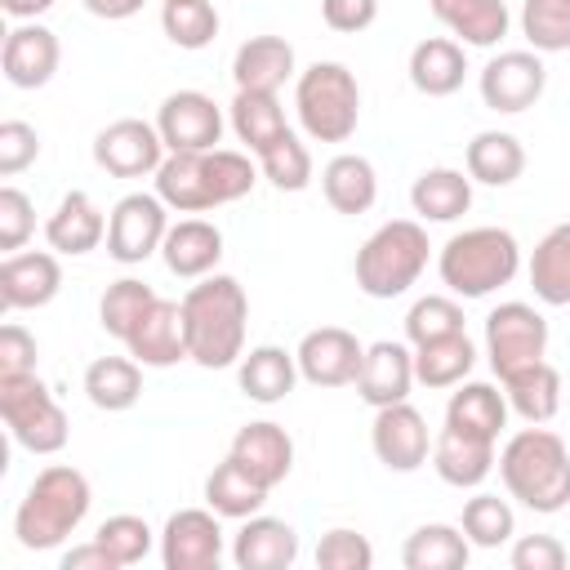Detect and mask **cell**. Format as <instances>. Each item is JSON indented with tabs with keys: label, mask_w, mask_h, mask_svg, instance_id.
Returning a JSON list of instances; mask_svg holds the SVG:
<instances>
[{
	"label": "cell",
	"mask_w": 570,
	"mask_h": 570,
	"mask_svg": "<svg viewBox=\"0 0 570 570\" xmlns=\"http://www.w3.org/2000/svg\"><path fill=\"white\" fill-rule=\"evenodd\" d=\"M183 334H187V361L200 370H227L245 356V325H249V298L245 285L227 272L200 276L183 294Z\"/></svg>",
	"instance_id": "cell-1"
},
{
	"label": "cell",
	"mask_w": 570,
	"mask_h": 570,
	"mask_svg": "<svg viewBox=\"0 0 570 570\" xmlns=\"http://www.w3.org/2000/svg\"><path fill=\"white\" fill-rule=\"evenodd\" d=\"M258 160L249 151L209 147V151H169L156 169V196L178 214H205L218 205H232L254 191Z\"/></svg>",
	"instance_id": "cell-2"
},
{
	"label": "cell",
	"mask_w": 570,
	"mask_h": 570,
	"mask_svg": "<svg viewBox=\"0 0 570 570\" xmlns=\"http://www.w3.org/2000/svg\"><path fill=\"white\" fill-rule=\"evenodd\" d=\"M499 476L508 494L539 517H552L570 503V450L543 423H530L503 441Z\"/></svg>",
	"instance_id": "cell-3"
},
{
	"label": "cell",
	"mask_w": 570,
	"mask_h": 570,
	"mask_svg": "<svg viewBox=\"0 0 570 570\" xmlns=\"http://www.w3.org/2000/svg\"><path fill=\"white\" fill-rule=\"evenodd\" d=\"M89 503H94L89 476L71 463H49L36 472V481L27 485L13 512V539L27 552H49L80 530V521L89 517Z\"/></svg>",
	"instance_id": "cell-4"
},
{
	"label": "cell",
	"mask_w": 570,
	"mask_h": 570,
	"mask_svg": "<svg viewBox=\"0 0 570 570\" xmlns=\"http://www.w3.org/2000/svg\"><path fill=\"white\" fill-rule=\"evenodd\" d=\"M436 272L454 298H490L521 272V245L508 227H463L441 245Z\"/></svg>",
	"instance_id": "cell-5"
},
{
	"label": "cell",
	"mask_w": 570,
	"mask_h": 570,
	"mask_svg": "<svg viewBox=\"0 0 570 570\" xmlns=\"http://www.w3.org/2000/svg\"><path fill=\"white\" fill-rule=\"evenodd\" d=\"M428 232L419 218H392L379 232H370V240L356 249L352 276L356 289L370 298H401L428 267Z\"/></svg>",
	"instance_id": "cell-6"
},
{
	"label": "cell",
	"mask_w": 570,
	"mask_h": 570,
	"mask_svg": "<svg viewBox=\"0 0 570 570\" xmlns=\"http://www.w3.org/2000/svg\"><path fill=\"white\" fill-rule=\"evenodd\" d=\"M294 111L312 142H347L361 125V85L343 62H312L294 80Z\"/></svg>",
	"instance_id": "cell-7"
},
{
	"label": "cell",
	"mask_w": 570,
	"mask_h": 570,
	"mask_svg": "<svg viewBox=\"0 0 570 570\" xmlns=\"http://www.w3.org/2000/svg\"><path fill=\"white\" fill-rule=\"evenodd\" d=\"M0 419L9 436L31 454H58L71 436L67 410L36 374H0Z\"/></svg>",
	"instance_id": "cell-8"
},
{
	"label": "cell",
	"mask_w": 570,
	"mask_h": 570,
	"mask_svg": "<svg viewBox=\"0 0 570 570\" xmlns=\"http://www.w3.org/2000/svg\"><path fill=\"white\" fill-rule=\"evenodd\" d=\"M485 356H490V370L499 374V383H508L512 374L548 361V321H543V312L521 303V298L499 303L485 316Z\"/></svg>",
	"instance_id": "cell-9"
},
{
	"label": "cell",
	"mask_w": 570,
	"mask_h": 570,
	"mask_svg": "<svg viewBox=\"0 0 570 570\" xmlns=\"http://www.w3.org/2000/svg\"><path fill=\"white\" fill-rule=\"evenodd\" d=\"M169 232V205L156 191H129L111 205L107 218V254L120 267H138L151 254H160Z\"/></svg>",
	"instance_id": "cell-10"
},
{
	"label": "cell",
	"mask_w": 570,
	"mask_h": 570,
	"mask_svg": "<svg viewBox=\"0 0 570 570\" xmlns=\"http://www.w3.org/2000/svg\"><path fill=\"white\" fill-rule=\"evenodd\" d=\"M476 89H481V102L499 116H517L525 107H534L548 89V67H543V53L534 49H503L494 53L481 76H476Z\"/></svg>",
	"instance_id": "cell-11"
},
{
	"label": "cell",
	"mask_w": 570,
	"mask_h": 570,
	"mask_svg": "<svg viewBox=\"0 0 570 570\" xmlns=\"http://www.w3.org/2000/svg\"><path fill=\"white\" fill-rule=\"evenodd\" d=\"M165 156H169V147H165L160 129L138 116H120L107 129H98V138H94V165L111 178H147L165 165Z\"/></svg>",
	"instance_id": "cell-12"
},
{
	"label": "cell",
	"mask_w": 570,
	"mask_h": 570,
	"mask_svg": "<svg viewBox=\"0 0 570 570\" xmlns=\"http://www.w3.org/2000/svg\"><path fill=\"white\" fill-rule=\"evenodd\" d=\"M223 561V517L205 508H178L160 530L165 570H218Z\"/></svg>",
	"instance_id": "cell-13"
},
{
	"label": "cell",
	"mask_w": 570,
	"mask_h": 570,
	"mask_svg": "<svg viewBox=\"0 0 570 570\" xmlns=\"http://www.w3.org/2000/svg\"><path fill=\"white\" fill-rule=\"evenodd\" d=\"M156 129L169 151H209L223 142V107L200 89H174L156 111Z\"/></svg>",
	"instance_id": "cell-14"
},
{
	"label": "cell",
	"mask_w": 570,
	"mask_h": 570,
	"mask_svg": "<svg viewBox=\"0 0 570 570\" xmlns=\"http://www.w3.org/2000/svg\"><path fill=\"white\" fill-rule=\"evenodd\" d=\"M294 356H298V374L312 387H347L361 374L365 343L352 330H343V325H321V330H307L303 334V343L294 347Z\"/></svg>",
	"instance_id": "cell-15"
},
{
	"label": "cell",
	"mask_w": 570,
	"mask_h": 570,
	"mask_svg": "<svg viewBox=\"0 0 570 570\" xmlns=\"http://www.w3.org/2000/svg\"><path fill=\"white\" fill-rule=\"evenodd\" d=\"M370 445H374V459H379L387 472H419V468L428 463V454H432L428 419H423L410 401L383 405V410H374Z\"/></svg>",
	"instance_id": "cell-16"
},
{
	"label": "cell",
	"mask_w": 570,
	"mask_h": 570,
	"mask_svg": "<svg viewBox=\"0 0 570 570\" xmlns=\"http://www.w3.org/2000/svg\"><path fill=\"white\" fill-rule=\"evenodd\" d=\"M62 289V263L53 249H18L0 263V303L4 312L49 307Z\"/></svg>",
	"instance_id": "cell-17"
},
{
	"label": "cell",
	"mask_w": 570,
	"mask_h": 570,
	"mask_svg": "<svg viewBox=\"0 0 570 570\" xmlns=\"http://www.w3.org/2000/svg\"><path fill=\"white\" fill-rule=\"evenodd\" d=\"M58 58H62V45L45 22H18L4 36V49H0V67H4V80L13 89L49 85L53 71H58Z\"/></svg>",
	"instance_id": "cell-18"
},
{
	"label": "cell",
	"mask_w": 570,
	"mask_h": 570,
	"mask_svg": "<svg viewBox=\"0 0 570 570\" xmlns=\"http://www.w3.org/2000/svg\"><path fill=\"white\" fill-rule=\"evenodd\" d=\"M494 436H481V432H468V428H454L445 423L432 441V468L445 485L454 490H476L490 472H494Z\"/></svg>",
	"instance_id": "cell-19"
},
{
	"label": "cell",
	"mask_w": 570,
	"mask_h": 570,
	"mask_svg": "<svg viewBox=\"0 0 570 570\" xmlns=\"http://www.w3.org/2000/svg\"><path fill=\"white\" fill-rule=\"evenodd\" d=\"M414 352L405 343H370L365 347V361H361V374H356V396L374 410L383 405H396V401H410V387H414Z\"/></svg>",
	"instance_id": "cell-20"
},
{
	"label": "cell",
	"mask_w": 570,
	"mask_h": 570,
	"mask_svg": "<svg viewBox=\"0 0 570 570\" xmlns=\"http://www.w3.org/2000/svg\"><path fill=\"white\" fill-rule=\"evenodd\" d=\"M254 481H263L267 490H276L289 472H294V441L281 423L272 419H258V423H245L236 436H232V450H227Z\"/></svg>",
	"instance_id": "cell-21"
},
{
	"label": "cell",
	"mask_w": 570,
	"mask_h": 570,
	"mask_svg": "<svg viewBox=\"0 0 570 570\" xmlns=\"http://www.w3.org/2000/svg\"><path fill=\"white\" fill-rule=\"evenodd\" d=\"M232 561L240 570H289L298 561V530L281 517H245L232 539Z\"/></svg>",
	"instance_id": "cell-22"
},
{
	"label": "cell",
	"mask_w": 570,
	"mask_h": 570,
	"mask_svg": "<svg viewBox=\"0 0 570 570\" xmlns=\"http://www.w3.org/2000/svg\"><path fill=\"white\" fill-rule=\"evenodd\" d=\"M129 356L142 370H169L178 361H187V334H183V307L169 298H156L147 307V316L138 321V330L129 334Z\"/></svg>",
	"instance_id": "cell-23"
},
{
	"label": "cell",
	"mask_w": 570,
	"mask_h": 570,
	"mask_svg": "<svg viewBox=\"0 0 570 570\" xmlns=\"http://www.w3.org/2000/svg\"><path fill=\"white\" fill-rule=\"evenodd\" d=\"M294 62L298 58H294V45L285 36H249L232 58V80H236V89L276 94L285 80H298Z\"/></svg>",
	"instance_id": "cell-24"
},
{
	"label": "cell",
	"mask_w": 570,
	"mask_h": 570,
	"mask_svg": "<svg viewBox=\"0 0 570 570\" xmlns=\"http://www.w3.org/2000/svg\"><path fill=\"white\" fill-rule=\"evenodd\" d=\"M45 240H49L53 254H67V258L94 254L107 240V218H102V209L94 205L89 191H67L58 200V209L49 214V223H45Z\"/></svg>",
	"instance_id": "cell-25"
},
{
	"label": "cell",
	"mask_w": 570,
	"mask_h": 570,
	"mask_svg": "<svg viewBox=\"0 0 570 570\" xmlns=\"http://www.w3.org/2000/svg\"><path fill=\"white\" fill-rule=\"evenodd\" d=\"M160 258L174 276L183 281H200L218 267L223 258V232L209 223V218H178L169 223L165 232V245H160Z\"/></svg>",
	"instance_id": "cell-26"
},
{
	"label": "cell",
	"mask_w": 570,
	"mask_h": 570,
	"mask_svg": "<svg viewBox=\"0 0 570 570\" xmlns=\"http://www.w3.org/2000/svg\"><path fill=\"white\" fill-rule=\"evenodd\" d=\"M428 9L459 45H476V49H494L512 27L503 0H428Z\"/></svg>",
	"instance_id": "cell-27"
},
{
	"label": "cell",
	"mask_w": 570,
	"mask_h": 570,
	"mask_svg": "<svg viewBox=\"0 0 570 570\" xmlns=\"http://www.w3.org/2000/svg\"><path fill=\"white\" fill-rule=\"evenodd\" d=\"M410 85L423 94V98H450L463 89V76H468V53L459 40L450 36H428L410 49Z\"/></svg>",
	"instance_id": "cell-28"
},
{
	"label": "cell",
	"mask_w": 570,
	"mask_h": 570,
	"mask_svg": "<svg viewBox=\"0 0 570 570\" xmlns=\"http://www.w3.org/2000/svg\"><path fill=\"white\" fill-rule=\"evenodd\" d=\"M298 379H303V374H298V356L285 352V347H276V343H258V347H249V352L236 361V383H240V392H245L249 401H258V405L285 401Z\"/></svg>",
	"instance_id": "cell-29"
},
{
	"label": "cell",
	"mask_w": 570,
	"mask_h": 570,
	"mask_svg": "<svg viewBox=\"0 0 570 570\" xmlns=\"http://www.w3.org/2000/svg\"><path fill=\"white\" fill-rule=\"evenodd\" d=\"M463 165H468V178H472V183L512 187V183L525 174V147H521V138L508 134V129H481V134L468 142Z\"/></svg>",
	"instance_id": "cell-30"
},
{
	"label": "cell",
	"mask_w": 570,
	"mask_h": 570,
	"mask_svg": "<svg viewBox=\"0 0 570 570\" xmlns=\"http://www.w3.org/2000/svg\"><path fill=\"white\" fill-rule=\"evenodd\" d=\"M410 205L423 223H454L472 209V178L463 169H450V165L423 169L410 187Z\"/></svg>",
	"instance_id": "cell-31"
},
{
	"label": "cell",
	"mask_w": 570,
	"mask_h": 570,
	"mask_svg": "<svg viewBox=\"0 0 570 570\" xmlns=\"http://www.w3.org/2000/svg\"><path fill=\"white\" fill-rule=\"evenodd\" d=\"M321 191H325L334 214H365L379 200V174H374V165L365 156L338 151L321 169Z\"/></svg>",
	"instance_id": "cell-32"
},
{
	"label": "cell",
	"mask_w": 570,
	"mask_h": 570,
	"mask_svg": "<svg viewBox=\"0 0 570 570\" xmlns=\"http://www.w3.org/2000/svg\"><path fill=\"white\" fill-rule=\"evenodd\" d=\"M85 396L94 410L120 414L134 410L142 396V365L134 356H98L85 365Z\"/></svg>",
	"instance_id": "cell-33"
},
{
	"label": "cell",
	"mask_w": 570,
	"mask_h": 570,
	"mask_svg": "<svg viewBox=\"0 0 570 570\" xmlns=\"http://www.w3.org/2000/svg\"><path fill=\"white\" fill-rule=\"evenodd\" d=\"M468 557H472V543H468L463 525H445V521L419 525L401 548L405 570H463Z\"/></svg>",
	"instance_id": "cell-34"
},
{
	"label": "cell",
	"mask_w": 570,
	"mask_h": 570,
	"mask_svg": "<svg viewBox=\"0 0 570 570\" xmlns=\"http://www.w3.org/2000/svg\"><path fill=\"white\" fill-rule=\"evenodd\" d=\"M530 289L548 307H570V223L543 232L530 254Z\"/></svg>",
	"instance_id": "cell-35"
},
{
	"label": "cell",
	"mask_w": 570,
	"mask_h": 570,
	"mask_svg": "<svg viewBox=\"0 0 570 570\" xmlns=\"http://www.w3.org/2000/svg\"><path fill=\"white\" fill-rule=\"evenodd\" d=\"M267 485L263 481H254L232 454L205 476V503L223 517V521H245V517H254L263 503H267Z\"/></svg>",
	"instance_id": "cell-36"
},
{
	"label": "cell",
	"mask_w": 570,
	"mask_h": 570,
	"mask_svg": "<svg viewBox=\"0 0 570 570\" xmlns=\"http://www.w3.org/2000/svg\"><path fill=\"white\" fill-rule=\"evenodd\" d=\"M472 365H476V347L463 330L414 347V379L423 387H459L472 374Z\"/></svg>",
	"instance_id": "cell-37"
},
{
	"label": "cell",
	"mask_w": 570,
	"mask_h": 570,
	"mask_svg": "<svg viewBox=\"0 0 570 570\" xmlns=\"http://www.w3.org/2000/svg\"><path fill=\"white\" fill-rule=\"evenodd\" d=\"M285 129L289 125H285V111H281L276 94L236 89V98H232V134L249 147V156H263Z\"/></svg>",
	"instance_id": "cell-38"
},
{
	"label": "cell",
	"mask_w": 570,
	"mask_h": 570,
	"mask_svg": "<svg viewBox=\"0 0 570 570\" xmlns=\"http://www.w3.org/2000/svg\"><path fill=\"white\" fill-rule=\"evenodd\" d=\"M503 396H508V410L521 414L525 423H548L561 410V374H557V365L539 361V365L512 374L503 383Z\"/></svg>",
	"instance_id": "cell-39"
},
{
	"label": "cell",
	"mask_w": 570,
	"mask_h": 570,
	"mask_svg": "<svg viewBox=\"0 0 570 570\" xmlns=\"http://www.w3.org/2000/svg\"><path fill=\"white\" fill-rule=\"evenodd\" d=\"M445 423L494 436L508 428V396L494 383H459V392H450L445 401Z\"/></svg>",
	"instance_id": "cell-40"
},
{
	"label": "cell",
	"mask_w": 570,
	"mask_h": 570,
	"mask_svg": "<svg viewBox=\"0 0 570 570\" xmlns=\"http://www.w3.org/2000/svg\"><path fill=\"white\" fill-rule=\"evenodd\" d=\"M156 298H160V294H156L147 281L120 276V281H111V285L102 289V298H98V325H102L111 338L129 343V334L138 330V321L147 316V307H151Z\"/></svg>",
	"instance_id": "cell-41"
},
{
	"label": "cell",
	"mask_w": 570,
	"mask_h": 570,
	"mask_svg": "<svg viewBox=\"0 0 570 570\" xmlns=\"http://www.w3.org/2000/svg\"><path fill=\"white\" fill-rule=\"evenodd\" d=\"M160 27H165L169 45L196 53V49L214 45L218 9H214V0H169V4H160Z\"/></svg>",
	"instance_id": "cell-42"
},
{
	"label": "cell",
	"mask_w": 570,
	"mask_h": 570,
	"mask_svg": "<svg viewBox=\"0 0 570 570\" xmlns=\"http://www.w3.org/2000/svg\"><path fill=\"white\" fill-rule=\"evenodd\" d=\"M459 525H463L472 548H503L517 534V512L499 494H472L463 503V521Z\"/></svg>",
	"instance_id": "cell-43"
},
{
	"label": "cell",
	"mask_w": 570,
	"mask_h": 570,
	"mask_svg": "<svg viewBox=\"0 0 570 570\" xmlns=\"http://www.w3.org/2000/svg\"><path fill=\"white\" fill-rule=\"evenodd\" d=\"M258 160V169H263V178L276 187V191H303L307 183H312V151H307V142L294 134V129H285L263 156H254Z\"/></svg>",
	"instance_id": "cell-44"
},
{
	"label": "cell",
	"mask_w": 570,
	"mask_h": 570,
	"mask_svg": "<svg viewBox=\"0 0 570 570\" xmlns=\"http://www.w3.org/2000/svg\"><path fill=\"white\" fill-rule=\"evenodd\" d=\"M521 36L534 53L570 49V0H521Z\"/></svg>",
	"instance_id": "cell-45"
},
{
	"label": "cell",
	"mask_w": 570,
	"mask_h": 570,
	"mask_svg": "<svg viewBox=\"0 0 570 570\" xmlns=\"http://www.w3.org/2000/svg\"><path fill=\"white\" fill-rule=\"evenodd\" d=\"M459 330H463V307H459L454 294H428L405 312V338L414 347L432 343V338H445V334H459Z\"/></svg>",
	"instance_id": "cell-46"
},
{
	"label": "cell",
	"mask_w": 570,
	"mask_h": 570,
	"mask_svg": "<svg viewBox=\"0 0 570 570\" xmlns=\"http://www.w3.org/2000/svg\"><path fill=\"white\" fill-rule=\"evenodd\" d=\"M94 539L116 557V566H138V561L156 548V530H151L142 517H134V512H116V517H107V521L98 525Z\"/></svg>",
	"instance_id": "cell-47"
},
{
	"label": "cell",
	"mask_w": 570,
	"mask_h": 570,
	"mask_svg": "<svg viewBox=\"0 0 570 570\" xmlns=\"http://www.w3.org/2000/svg\"><path fill=\"white\" fill-rule=\"evenodd\" d=\"M374 566V548L365 534L338 525L330 534H321L316 543V570H370Z\"/></svg>",
	"instance_id": "cell-48"
},
{
	"label": "cell",
	"mask_w": 570,
	"mask_h": 570,
	"mask_svg": "<svg viewBox=\"0 0 570 570\" xmlns=\"http://www.w3.org/2000/svg\"><path fill=\"white\" fill-rule=\"evenodd\" d=\"M31 232H36V205H31V196L22 187L4 183L0 187V249L4 254H18Z\"/></svg>",
	"instance_id": "cell-49"
},
{
	"label": "cell",
	"mask_w": 570,
	"mask_h": 570,
	"mask_svg": "<svg viewBox=\"0 0 570 570\" xmlns=\"http://www.w3.org/2000/svg\"><path fill=\"white\" fill-rule=\"evenodd\" d=\"M40 156V134L27 120H0V178L22 174Z\"/></svg>",
	"instance_id": "cell-50"
},
{
	"label": "cell",
	"mask_w": 570,
	"mask_h": 570,
	"mask_svg": "<svg viewBox=\"0 0 570 570\" xmlns=\"http://www.w3.org/2000/svg\"><path fill=\"white\" fill-rule=\"evenodd\" d=\"M508 561L512 570H566V543L552 534H521Z\"/></svg>",
	"instance_id": "cell-51"
},
{
	"label": "cell",
	"mask_w": 570,
	"mask_h": 570,
	"mask_svg": "<svg viewBox=\"0 0 570 570\" xmlns=\"http://www.w3.org/2000/svg\"><path fill=\"white\" fill-rule=\"evenodd\" d=\"M0 374H36V334L18 321L0 330Z\"/></svg>",
	"instance_id": "cell-52"
},
{
	"label": "cell",
	"mask_w": 570,
	"mask_h": 570,
	"mask_svg": "<svg viewBox=\"0 0 570 570\" xmlns=\"http://www.w3.org/2000/svg\"><path fill=\"white\" fill-rule=\"evenodd\" d=\"M321 18H325L330 31L356 36V31L374 27V18H379V0H321Z\"/></svg>",
	"instance_id": "cell-53"
},
{
	"label": "cell",
	"mask_w": 570,
	"mask_h": 570,
	"mask_svg": "<svg viewBox=\"0 0 570 570\" xmlns=\"http://www.w3.org/2000/svg\"><path fill=\"white\" fill-rule=\"evenodd\" d=\"M62 570H120V566L98 539H89V543H76L71 552H62Z\"/></svg>",
	"instance_id": "cell-54"
},
{
	"label": "cell",
	"mask_w": 570,
	"mask_h": 570,
	"mask_svg": "<svg viewBox=\"0 0 570 570\" xmlns=\"http://www.w3.org/2000/svg\"><path fill=\"white\" fill-rule=\"evenodd\" d=\"M94 18H107V22H125V18H134L147 0H80Z\"/></svg>",
	"instance_id": "cell-55"
},
{
	"label": "cell",
	"mask_w": 570,
	"mask_h": 570,
	"mask_svg": "<svg viewBox=\"0 0 570 570\" xmlns=\"http://www.w3.org/2000/svg\"><path fill=\"white\" fill-rule=\"evenodd\" d=\"M0 9L18 22H36L45 9H53V0H0Z\"/></svg>",
	"instance_id": "cell-56"
},
{
	"label": "cell",
	"mask_w": 570,
	"mask_h": 570,
	"mask_svg": "<svg viewBox=\"0 0 570 570\" xmlns=\"http://www.w3.org/2000/svg\"><path fill=\"white\" fill-rule=\"evenodd\" d=\"M160 4H169V0H160Z\"/></svg>",
	"instance_id": "cell-57"
}]
</instances>
